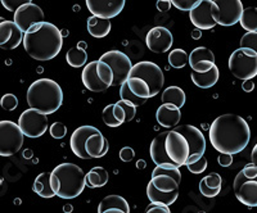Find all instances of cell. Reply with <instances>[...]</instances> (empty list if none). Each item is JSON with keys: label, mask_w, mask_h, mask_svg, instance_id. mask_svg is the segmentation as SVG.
<instances>
[{"label": "cell", "mask_w": 257, "mask_h": 213, "mask_svg": "<svg viewBox=\"0 0 257 213\" xmlns=\"http://www.w3.org/2000/svg\"><path fill=\"white\" fill-rule=\"evenodd\" d=\"M211 145L220 154H238L244 150L251 140V129L244 118L238 114H221L211 123Z\"/></svg>", "instance_id": "1"}, {"label": "cell", "mask_w": 257, "mask_h": 213, "mask_svg": "<svg viewBox=\"0 0 257 213\" xmlns=\"http://www.w3.org/2000/svg\"><path fill=\"white\" fill-rule=\"evenodd\" d=\"M24 47L26 53L32 59L39 62L52 61L61 53L63 47V38L61 30L50 22L32 26L24 34Z\"/></svg>", "instance_id": "2"}, {"label": "cell", "mask_w": 257, "mask_h": 213, "mask_svg": "<svg viewBox=\"0 0 257 213\" xmlns=\"http://www.w3.org/2000/svg\"><path fill=\"white\" fill-rule=\"evenodd\" d=\"M26 99L30 108L48 116L56 113L62 107L63 91L56 81L50 79H39L30 85Z\"/></svg>", "instance_id": "3"}, {"label": "cell", "mask_w": 257, "mask_h": 213, "mask_svg": "<svg viewBox=\"0 0 257 213\" xmlns=\"http://www.w3.org/2000/svg\"><path fill=\"white\" fill-rule=\"evenodd\" d=\"M50 185L59 198H77L86 186L85 172L75 163H61L50 172Z\"/></svg>", "instance_id": "4"}, {"label": "cell", "mask_w": 257, "mask_h": 213, "mask_svg": "<svg viewBox=\"0 0 257 213\" xmlns=\"http://www.w3.org/2000/svg\"><path fill=\"white\" fill-rule=\"evenodd\" d=\"M179 186H180V184L171 176H152L149 184L147 185V196H148L151 203L170 207L178 199Z\"/></svg>", "instance_id": "5"}, {"label": "cell", "mask_w": 257, "mask_h": 213, "mask_svg": "<svg viewBox=\"0 0 257 213\" xmlns=\"http://www.w3.org/2000/svg\"><path fill=\"white\" fill-rule=\"evenodd\" d=\"M233 189L242 204L257 207V167L247 164L234 178Z\"/></svg>", "instance_id": "6"}, {"label": "cell", "mask_w": 257, "mask_h": 213, "mask_svg": "<svg viewBox=\"0 0 257 213\" xmlns=\"http://www.w3.org/2000/svg\"><path fill=\"white\" fill-rule=\"evenodd\" d=\"M229 71L238 80H252L257 76V54L244 48L234 50L229 57Z\"/></svg>", "instance_id": "7"}, {"label": "cell", "mask_w": 257, "mask_h": 213, "mask_svg": "<svg viewBox=\"0 0 257 213\" xmlns=\"http://www.w3.org/2000/svg\"><path fill=\"white\" fill-rule=\"evenodd\" d=\"M128 77H137V79L143 80L151 89L152 98L162 90L165 84L164 71L161 70L160 66L149 61H142L138 62L137 65H133Z\"/></svg>", "instance_id": "8"}, {"label": "cell", "mask_w": 257, "mask_h": 213, "mask_svg": "<svg viewBox=\"0 0 257 213\" xmlns=\"http://www.w3.org/2000/svg\"><path fill=\"white\" fill-rule=\"evenodd\" d=\"M25 136L20 127L12 121H0V155L11 157L24 145Z\"/></svg>", "instance_id": "9"}, {"label": "cell", "mask_w": 257, "mask_h": 213, "mask_svg": "<svg viewBox=\"0 0 257 213\" xmlns=\"http://www.w3.org/2000/svg\"><path fill=\"white\" fill-rule=\"evenodd\" d=\"M174 131L183 135L189 145V157L185 162V166L194 163L203 157L206 152V137L201 130L192 125H180L176 126Z\"/></svg>", "instance_id": "10"}, {"label": "cell", "mask_w": 257, "mask_h": 213, "mask_svg": "<svg viewBox=\"0 0 257 213\" xmlns=\"http://www.w3.org/2000/svg\"><path fill=\"white\" fill-rule=\"evenodd\" d=\"M111 67L113 72V84L112 86H121L128 79V73L133 68L132 59L120 50H109L99 58Z\"/></svg>", "instance_id": "11"}, {"label": "cell", "mask_w": 257, "mask_h": 213, "mask_svg": "<svg viewBox=\"0 0 257 213\" xmlns=\"http://www.w3.org/2000/svg\"><path fill=\"white\" fill-rule=\"evenodd\" d=\"M48 122H49L48 116L30 108L21 114L17 125L24 136L36 139V137L43 136L47 132Z\"/></svg>", "instance_id": "12"}, {"label": "cell", "mask_w": 257, "mask_h": 213, "mask_svg": "<svg viewBox=\"0 0 257 213\" xmlns=\"http://www.w3.org/2000/svg\"><path fill=\"white\" fill-rule=\"evenodd\" d=\"M165 152L171 163L180 168L181 166H185V162L189 157V145L183 135L171 130L167 131L165 139Z\"/></svg>", "instance_id": "13"}, {"label": "cell", "mask_w": 257, "mask_h": 213, "mask_svg": "<svg viewBox=\"0 0 257 213\" xmlns=\"http://www.w3.org/2000/svg\"><path fill=\"white\" fill-rule=\"evenodd\" d=\"M216 13H215V21L216 25L229 27L239 24L240 17L243 13V4L240 0H216Z\"/></svg>", "instance_id": "14"}, {"label": "cell", "mask_w": 257, "mask_h": 213, "mask_svg": "<svg viewBox=\"0 0 257 213\" xmlns=\"http://www.w3.org/2000/svg\"><path fill=\"white\" fill-rule=\"evenodd\" d=\"M216 6L213 0H199V4L189 12L190 22L197 30H211L216 26Z\"/></svg>", "instance_id": "15"}, {"label": "cell", "mask_w": 257, "mask_h": 213, "mask_svg": "<svg viewBox=\"0 0 257 213\" xmlns=\"http://www.w3.org/2000/svg\"><path fill=\"white\" fill-rule=\"evenodd\" d=\"M44 18L45 16L43 9L30 2V3H26L16 11L13 22L17 25V27L22 33L26 34L32 26L44 22Z\"/></svg>", "instance_id": "16"}, {"label": "cell", "mask_w": 257, "mask_h": 213, "mask_svg": "<svg viewBox=\"0 0 257 213\" xmlns=\"http://www.w3.org/2000/svg\"><path fill=\"white\" fill-rule=\"evenodd\" d=\"M146 44L148 49L157 54L169 52L174 44L173 34L169 29L162 26L153 27L148 31L146 36Z\"/></svg>", "instance_id": "17"}, {"label": "cell", "mask_w": 257, "mask_h": 213, "mask_svg": "<svg viewBox=\"0 0 257 213\" xmlns=\"http://www.w3.org/2000/svg\"><path fill=\"white\" fill-rule=\"evenodd\" d=\"M125 4V0H88L86 2V7L91 15L108 21L120 15Z\"/></svg>", "instance_id": "18"}, {"label": "cell", "mask_w": 257, "mask_h": 213, "mask_svg": "<svg viewBox=\"0 0 257 213\" xmlns=\"http://www.w3.org/2000/svg\"><path fill=\"white\" fill-rule=\"evenodd\" d=\"M24 40V33L13 21L4 20L0 24V48L4 50H13L18 48Z\"/></svg>", "instance_id": "19"}, {"label": "cell", "mask_w": 257, "mask_h": 213, "mask_svg": "<svg viewBox=\"0 0 257 213\" xmlns=\"http://www.w3.org/2000/svg\"><path fill=\"white\" fill-rule=\"evenodd\" d=\"M96 127L89 125H84L77 127L75 131L72 132L70 139V145L71 150L76 157L81 158V159H90L85 152V141L89 137V135H91L93 132L96 131Z\"/></svg>", "instance_id": "20"}, {"label": "cell", "mask_w": 257, "mask_h": 213, "mask_svg": "<svg viewBox=\"0 0 257 213\" xmlns=\"http://www.w3.org/2000/svg\"><path fill=\"white\" fill-rule=\"evenodd\" d=\"M109 143L99 130H96L85 141V152L89 158H102L108 153Z\"/></svg>", "instance_id": "21"}, {"label": "cell", "mask_w": 257, "mask_h": 213, "mask_svg": "<svg viewBox=\"0 0 257 213\" xmlns=\"http://www.w3.org/2000/svg\"><path fill=\"white\" fill-rule=\"evenodd\" d=\"M156 120H157L158 125L165 129L175 127L181 120V112L174 105L161 104L156 112Z\"/></svg>", "instance_id": "22"}, {"label": "cell", "mask_w": 257, "mask_h": 213, "mask_svg": "<svg viewBox=\"0 0 257 213\" xmlns=\"http://www.w3.org/2000/svg\"><path fill=\"white\" fill-rule=\"evenodd\" d=\"M81 80L85 88L89 91H93V93H103L108 89V86L102 84V81L96 75V61L89 62L88 65H85L84 70H82Z\"/></svg>", "instance_id": "23"}, {"label": "cell", "mask_w": 257, "mask_h": 213, "mask_svg": "<svg viewBox=\"0 0 257 213\" xmlns=\"http://www.w3.org/2000/svg\"><path fill=\"white\" fill-rule=\"evenodd\" d=\"M222 180L221 176L216 172L205 176L199 181V191L206 198H215L221 193Z\"/></svg>", "instance_id": "24"}, {"label": "cell", "mask_w": 257, "mask_h": 213, "mask_svg": "<svg viewBox=\"0 0 257 213\" xmlns=\"http://www.w3.org/2000/svg\"><path fill=\"white\" fill-rule=\"evenodd\" d=\"M166 135L167 131L160 132L153 139L152 143H151L149 153H151V158L156 163V166H158V164H173L169 159V157L166 155V152H165V139H166Z\"/></svg>", "instance_id": "25"}, {"label": "cell", "mask_w": 257, "mask_h": 213, "mask_svg": "<svg viewBox=\"0 0 257 213\" xmlns=\"http://www.w3.org/2000/svg\"><path fill=\"white\" fill-rule=\"evenodd\" d=\"M161 100H162V104L174 105L180 109L184 107L187 95H185L184 90L179 86H169L167 89H165L161 95Z\"/></svg>", "instance_id": "26"}, {"label": "cell", "mask_w": 257, "mask_h": 213, "mask_svg": "<svg viewBox=\"0 0 257 213\" xmlns=\"http://www.w3.org/2000/svg\"><path fill=\"white\" fill-rule=\"evenodd\" d=\"M190 77H192V81L193 84L198 86L201 89H210L212 88L213 85H216V82L219 81V77H220V72H219V68L215 66L211 71L206 73H197V72H193L190 73Z\"/></svg>", "instance_id": "27"}, {"label": "cell", "mask_w": 257, "mask_h": 213, "mask_svg": "<svg viewBox=\"0 0 257 213\" xmlns=\"http://www.w3.org/2000/svg\"><path fill=\"white\" fill-rule=\"evenodd\" d=\"M88 33L95 39H103L108 35L111 31V21L102 20L95 16L88 18Z\"/></svg>", "instance_id": "28"}, {"label": "cell", "mask_w": 257, "mask_h": 213, "mask_svg": "<svg viewBox=\"0 0 257 213\" xmlns=\"http://www.w3.org/2000/svg\"><path fill=\"white\" fill-rule=\"evenodd\" d=\"M108 172L103 167H93L86 175H85V185L91 189L102 187L108 182Z\"/></svg>", "instance_id": "29"}, {"label": "cell", "mask_w": 257, "mask_h": 213, "mask_svg": "<svg viewBox=\"0 0 257 213\" xmlns=\"http://www.w3.org/2000/svg\"><path fill=\"white\" fill-rule=\"evenodd\" d=\"M32 190L41 198L49 199L56 196V193L53 191L52 185H50V172H43L39 176H36Z\"/></svg>", "instance_id": "30"}, {"label": "cell", "mask_w": 257, "mask_h": 213, "mask_svg": "<svg viewBox=\"0 0 257 213\" xmlns=\"http://www.w3.org/2000/svg\"><path fill=\"white\" fill-rule=\"evenodd\" d=\"M126 84H127L128 89H130V91L134 94L135 97L144 100H148L152 98V95H151V89H149V86L143 80L137 79V77H128L126 80Z\"/></svg>", "instance_id": "31"}, {"label": "cell", "mask_w": 257, "mask_h": 213, "mask_svg": "<svg viewBox=\"0 0 257 213\" xmlns=\"http://www.w3.org/2000/svg\"><path fill=\"white\" fill-rule=\"evenodd\" d=\"M107 208H121V209L125 210L126 213H130V207H128V203L126 201V199L120 195H116V194L104 196V198L100 200L99 205H98V213L107 209Z\"/></svg>", "instance_id": "32"}, {"label": "cell", "mask_w": 257, "mask_h": 213, "mask_svg": "<svg viewBox=\"0 0 257 213\" xmlns=\"http://www.w3.org/2000/svg\"><path fill=\"white\" fill-rule=\"evenodd\" d=\"M239 24L247 33H257V8L249 7L243 9Z\"/></svg>", "instance_id": "33"}, {"label": "cell", "mask_w": 257, "mask_h": 213, "mask_svg": "<svg viewBox=\"0 0 257 213\" xmlns=\"http://www.w3.org/2000/svg\"><path fill=\"white\" fill-rule=\"evenodd\" d=\"M66 61L73 68L84 67L86 65V62H88V52L77 47L71 48L67 54H66Z\"/></svg>", "instance_id": "34"}, {"label": "cell", "mask_w": 257, "mask_h": 213, "mask_svg": "<svg viewBox=\"0 0 257 213\" xmlns=\"http://www.w3.org/2000/svg\"><path fill=\"white\" fill-rule=\"evenodd\" d=\"M212 62L215 63V54L212 53V50H210L206 47H198L194 50H192V53L189 54V59H188V65L194 66L196 63L199 62Z\"/></svg>", "instance_id": "35"}, {"label": "cell", "mask_w": 257, "mask_h": 213, "mask_svg": "<svg viewBox=\"0 0 257 213\" xmlns=\"http://www.w3.org/2000/svg\"><path fill=\"white\" fill-rule=\"evenodd\" d=\"M189 54L183 49H174L169 54V65L175 70L184 68L188 65Z\"/></svg>", "instance_id": "36"}, {"label": "cell", "mask_w": 257, "mask_h": 213, "mask_svg": "<svg viewBox=\"0 0 257 213\" xmlns=\"http://www.w3.org/2000/svg\"><path fill=\"white\" fill-rule=\"evenodd\" d=\"M96 75L102 81V84L111 88L112 84H113V72L107 63L102 61H96Z\"/></svg>", "instance_id": "37"}, {"label": "cell", "mask_w": 257, "mask_h": 213, "mask_svg": "<svg viewBox=\"0 0 257 213\" xmlns=\"http://www.w3.org/2000/svg\"><path fill=\"white\" fill-rule=\"evenodd\" d=\"M120 97H121V100H122V102H125L126 104L133 105V107H135V108L141 107V105H143L144 103L147 102V100L135 97L134 94L130 91V89H128V86L126 82H123V84L120 86Z\"/></svg>", "instance_id": "38"}, {"label": "cell", "mask_w": 257, "mask_h": 213, "mask_svg": "<svg viewBox=\"0 0 257 213\" xmlns=\"http://www.w3.org/2000/svg\"><path fill=\"white\" fill-rule=\"evenodd\" d=\"M156 175H167L171 176V177L175 178L179 184L181 182V172L180 169L176 166H173V164H158V166L155 167V169L152 171V176Z\"/></svg>", "instance_id": "39"}, {"label": "cell", "mask_w": 257, "mask_h": 213, "mask_svg": "<svg viewBox=\"0 0 257 213\" xmlns=\"http://www.w3.org/2000/svg\"><path fill=\"white\" fill-rule=\"evenodd\" d=\"M240 48L249 49L257 54V33H245L240 39Z\"/></svg>", "instance_id": "40"}, {"label": "cell", "mask_w": 257, "mask_h": 213, "mask_svg": "<svg viewBox=\"0 0 257 213\" xmlns=\"http://www.w3.org/2000/svg\"><path fill=\"white\" fill-rule=\"evenodd\" d=\"M102 117L105 125L109 126V127H118V126H121V123L117 121L116 116L113 113V104H108L103 109Z\"/></svg>", "instance_id": "41"}, {"label": "cell", "mask_w": 257, "mask_h": 213, "mask_svg": "<svg viewBox=\"0 0 257 213\" xmlns=\"http://www.w3.org/2000/svg\"><path fill=\"white\" fill-rule=\"evenodd\" d=\"M0 105H2V108H3L4 111H15L18 105L17 97L13 95V94H6V95H3L2 99H0Z\"/></svg>", "instance_id": "42"}, {"label": "cell", "mask_w": 257, "mask_h": 213, "mask_svg": "<svg viewBox=\"0 0 257 213\" xmlns=\"http://www.w3.org/2000/svg\"><path fill=\"white\" fill-rule=\"evenodd\" d=\"M171 4L179 11L190 12L199 4V0H171Z\"/></svg>", "instance_id": "43"}, {"label": "cell", "mask_w": 257, "mask_h": 213, "mask_svg": "<svg viewBox=\"0 0 257 213\" xmlns=\"http://www.w3.org/2000/svg\"><path fill=\"white\" fill-rule=\"evenodd\" d=\"M49 131L52 137L59 140V139H63V137L66 136V134H67V127H66V125H63L62 122H54L50 126Z\"/></svg>", "instance_id": "44"}, {"label": "cell", "mask_w": 257, "mask_h": 213, "mask_svg": "<svg viewBox=\"0 0 257 213\" xmlns=\"http://www.w3.org/2000/svg\"><path fill=\"white\" fill-rule=\"evenodd\" d=\"M187 168L189 169L190 172L194 173V175H199V173H203L207 168V159L205 157H202L201 159H198L197 162L192 164H188Z\"/></svg>", "instance_id": "45"}, {"label": "cell", "mask_w": 257, "mask_h": 213, "mask_svg": "<svg viewBox=\"0 0 257 213\" xmlns=\"http://www.w3.org/2000/svg\"><path fill=\"white\" fill-rule=\"evenodd\" d=\"M31 0H3L2 4L6 9H8L9 12L15 13L18 8H21L22 6H25L26 3H30Z\"/></svg>", "instance_id": "46"}, {"label": "cell", "mask_w": 257, "mask_h": 213, "mask_svg": "<svg viewBox=\"0 0 257 213\" xmlns=\"http://www.w3.org/2000/svg\"><path fill=\"white\" fill-rule=\"evenodd\" d=\"M117 104L120 105L121 108L123 109V112H125L126 122H132V121L135 118V114H137V108H135V107H133V105H130V104H126V103L122 102V100L117 102Z\"/></svg>", "instance_id": "47"}, {"label": "cell", "mask_w": 257, "mask_h": 213, "mask_svg": "<svg viewBox=\"0 0 257 213\" xmlns=\"http://www.w3.org/2000/svg\"><path fill=\"white\" fill-rule=\"evenodd\" d=\"M135 157V152H134V149L130 148V146H125V148H122L120 150V159L122 162H130L133 161Z\"/></svg>", "instance_id": "48"}, {"label": "cell", "mask_w": 257, "mask_h": 213, "mask_svg": "<svg viewBox=\"0 0 257 213\" xmlns=\"http://www.w3.org/2000/svg\"><path fill=\"white\" fill-rule=\"evenodd\" d=\"M146 213H171V212H170V208L167 207V205L151 203V204L146 208Z\"/></svg>", "instance_id": "49"}, {"label": "cell", "mask_w": 257, "mask_h": 213, "mask_svg": "<svg viewBox=\"0 0 257 213\" xmlns=\"http://www.w3.org/2000/svg\"><path fill=\"white\" fill-rule=\"evenodd\" d=\"M217 162L221 167H229L233 163V155L230 154H220L217 158Z\"/></svg>", "instance_id": "50"}, {"label": "cell", "mask_w": 257, "mask_h": 213, "mask_svg": "<svg viewBox=\"0 0 257 213\" xmlns=\"http://www.w3.org/2000/svg\"><path fill=\"white\" fill-rule=\"evenodd\" d=\"M156 6H157V9L161 12H167L173 7V4H171V0H160Z\"/></svg>", "instance_id": "51"}, {"label": "cell", "mask_w": 257, "mask_h": 213, "mask_svg": "<svg viewBox=\"0 0 257 213\" xmlns=\"http://www.w3.org/2000/svg\"><path fill=\"white\" fill-rule=\"evenodd\" d=\"M242 89L243 91H245V93H251V91L254 89V82L251 81V80H248V81H243Z\"/></svg>", "instance_id": "52"}, {"label": "cell", "mask_w": 257, "mask_h": 213, "mask_svg": "<svg viewBox=\"0 0 257 213\" xmlns=\"http://www.w3.org/2000/svg\"><path fill=\"white\" fill-rule=\"evenodd\" d=\"M251 164L252 166L257 167V144L253 146V149H252V153H251Z\"/></svg>", "instance_id": "53"}, {"label": "cell", "mask_w": 257, "mask_h": 213, "mask_svg": "<svg viewBox=\"0 0 257 213\" xmlns=\"http://www.w3.org/2000/svg\"><path fill=\"white\" fill-rule=\"evenodd\" d=\"M99 213H126L125 210L121 209V208H107V209L102 210Z\"/></svg>", "instance_id": "54"}, {"label": "cell", "mask_w": 257, "mask_h": 213, "mask_svg": "<svg viewBox=\"0 0 257 213\" xmlns=\"http://www.w3.org/2000/svg\"><path fill=\"white\" fill-rule=\"evenodd\" d=\"M192 38L194 40H199L202 38V31L201 30H193L192 31Z\"/></svg>", "instance_id": "55"}, {"label": "cell", "mask_w": 257, "mask_h": 213, "mask_svg": "<svg viewBox=\"0 0 257 213\" xmlns=\"http://www.w3.org/2000/svg\"><path fill=\"white\" fill-rule=\"evenodd\" d=\"M137 167H138V168H139V167H141V168H143V167H146V162H144V161H138Z\"/></svg>", "instance_id": "56"}, {"label": "cell", "mask_w": 257, "mask_h": 213, "mask_svg": "<svg viewBox=\"0 0 257 213\" xmlns=\"http://www.w3.org/2000/svg\"><path fill=\"white\" fill-rule=\"evenodd\" d=\"M77 48H80V49H82V50H86V44H85V43H79V45H77Z\"/></svg>", "instance_id": "57"}, {"label": "cell", "mask_w": 257, "mask_h": 213, "mask_svg": "<svg viewBox=\"0 0 257 213\" xmlns=\"http://www.w3.org/2000/svg\"><path fill=\"white\" fill-rule=\"evenodd\" d=\"M63 210L64 212H71V210H72V207H71V205H66V207L63 208Z\"/></svg>", "instance_id": "58"}, {"label": "cell", "mask_w": 257, "mask_h": 213, "mask_svg": "<svg viewBox=\"0 0 257 213\" xmlns=\"http://www.w3.org/2000/svg\"><path fill=\"white\" fill-rule=\"evenodd\" d=\"M6 20V18H3V17H0V24H2V22H3V21Z\"/></svg>", "instance_id": "59"}]
</instances>
